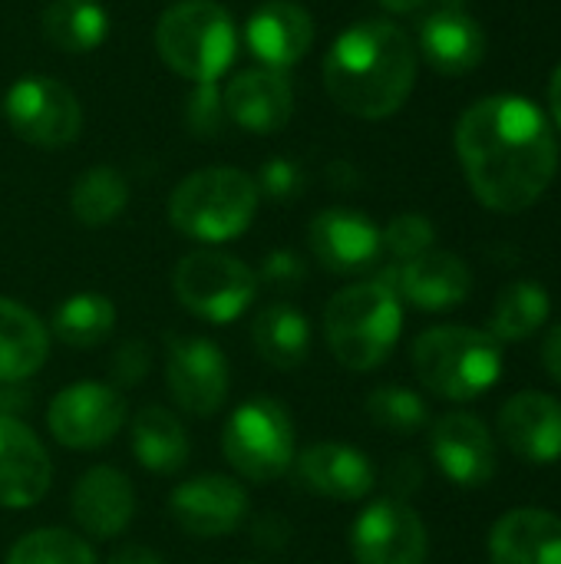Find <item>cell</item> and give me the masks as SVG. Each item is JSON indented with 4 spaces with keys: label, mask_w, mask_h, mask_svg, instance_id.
<instances>
[{
    "label": "cell",
    "mask_w": 561,
    "mask_h": 564,
    "mask_svg": "<svg viewBox=\"0 0 561 564\" xmlns=\"http://www.w3.org/2000/svg\"><path fill=\"white\" fill-rule=\"evenodd\" d=\"M470 188L493 212L532 208L555 178L559 145L546 112L522 96H486L456 126Z\"/></svg>",
    "instance_id": "cell-1"
},
{
    "label": "cell",
    "mask_w": 561,
    "mask_h": 564,
    "mask_svg": "<svg viewBox=\"0 0 561 564\" xmlns=\"http://www.w3.org/2000/svg\"><path fill=\"white\" fill-rule=\"evenodd\" d=\"M417 83V50L407 30L390 20L347 26L324 56L327 96L357 119L393 116Z\"/></svg>",
    "instance_id": "cell-2"
},
{
    "label": "cell",
    "mask_w": 561,
    "mask_h": 564,
    "mask_svg": "<svg viewBox=\"0 0 561 564\" xmlns=\"http://www.w3.org/2000/svg\"><path fill=\"white\" fill-rule=\"evenodd\" d=\"M403 304L390 284L360 281L337 291L324 307V337L334 360L354 373L377 370L397 347Z\"/></svg>",
    "instance_id": "cell-3"
},
{
    "label": "cell",
    "mask_w": 561,
    "mask_h": 564,
    "mask_svg": "<svg viewBox=\"0 0 561 564\" xmlns=\"http://www.w3.org/2000/svg\"><path fill=\"white\" fill-rule=\"evenodd\" d=\"M410 357L417 380L450 403L479 400L503 377V344L493 334L463 324L423 330Z\"/></svg>",
    "instance_id": "cell-4"
},
{
    "label": "cell",
    "mask_w": 561,
    "mask_h": 564,
    "mask_svg": "<svg viewBox=\"0 0 561 564\" xmlns=\"http://www.w3.org/2000/svg\"><path fill=\"white\" fill-rule=\"evenodd\" d=\"M258 182L241 169H202L169 195V221L185 238L222 245L245 235L258 215Z\"/></svg>",
    "instance_id": "cell-5"
},
{
    "label": "cell",
    "mask_w": 561,
    "mask_h": 564,
    "mask_svg": "<svg viewBox=\"0 0 561 564\" xmlns=\"http://www.w3.org/2000/svg\"><path fill=\"white\" fill-rule=\"evenodd\" d=\"M162 63L188 83H218L235 63L238 26L215 0H179L155 23Z\"/></svg>",
    "instance_id": "cell-6"
},
{
    "label": "cell",
    "mask_w": 561,
    "mask_h": 564,
    "mask_svg": "<svg viewBox=\"0 0 561 564\" xmlns=\"http://www.w3.org/2000/svg\"><path fill=\"white\" fill-rule=\"evenodd\" d=\"M222 453L228 466L248 482L281 479L294 466V420L268 397L241 403L222 433Z\"/></svg>",
    "instance_id": "cell-7"
},
{
    "label": "cell",
    "mask_w": 561,
    "mask_h": 564,
    "mask_svg": "<svg viewBox=\"0 0 561 564\" xmlns=\"http://www.w3.org/2000/svg\"><path fill=\"white\" fill-rule=\"evenodd\" d=\"M172 288L188 314L208 324H231L258 297V274L235 254L198 248L175 264Z\"/></svg>",
    "instance_id": "cell-8"
},
{
    "label": "cell",
    "mask_w": 561,
    "mask_h": 564,
    "mask_svg": "<svg viewBox=\"0 0 561 564\" xmlns=\"http://www.w3.org/2000/svg\"><path fill=\"white\" fill-rule=\"evenodd\" d=\"M3 119L17 139L40 149H63L83 129V106L76 93L43 73L20 76L3 96Z\"/></svg>",
    "instance_id": "cell-9"
},
{
    "label": "cell",
    "mask_w": 561,
    "mask_h": 564,
    "mask_svg": "<svg viewBox=\"0 0 561 564\" xmlns=\"http://www.w3.org/2000/svg\"><path fill=\"white\" fill-rule=\"evenodd\" d=\"M126 423V400L109 383H73L50 400L46 426L66 449H99L116 440Z\"/></svg>",
    "instance_id": "cell-10"
},
{
    "label": "cell",
    "mask_w": 561,
    "mask_h": 564,
    "mask_svg": "<svg viewBox=\"0 0 561 564\" xmlns=\"http://www.w3.org/2000/svg\"><path fill=\"white\" fill-rule=\"evenodd\" d=\"M350 555L357 564H427L430 535L403 499H380L357 516Z\"/></svg>",
    "instance_id": "cell-11"
},
{
    "label": "cell",
    "mask_w": 561,
    "mask_h": 564,
    "mask_svg": "<svg viewBox=\"0 0 561 564\" xmlns=\"http://www.w3.org/2000/svg\"><path fill=\"white\" fill-rule=\"evenodd\" d=\"M165 383L185 413L215 416L228 400L231 370L222 347L208 337H172L165 357Z\"/></svg>",
    "instance_id": "cell-12"
},
{
    "label": "cell",
    "mask_w": 561,
    "mask_h": 564,
    "mask_svg": "<svg viewBox=\"0 0 561 564\" xmlns=\"http://www.w3.org/2000/svg\"><path fill=\"white\" fill-rule=\"evenodd\" d=\"M430 453L440 473L460 489H479L496 476V443L473 413H446L430 430Z\"/></svg>",
    "instance_id": "cell-13"
},
{
    "label": "cell",
    "mask_w": 561,
    "mask_h": 564,
    "mask_svg": "<svg viewBox=\"0 0 561 564\" xmlns=\"http://www.w3.org/2000/svg\"><path fill=\"white\" fill-rule=\"evenodd\" d=\"M308 245L331 274L370 271L384 254L380 228L354 208H324L308 225Z\"/></svg>",
    "instance_id": "cell-14"
},
{
    "label": "cell",
    "mask_w": 561,
    "mask_h": 564,
    "mask_svg": "<svg viewBox=\"0 0 561 564\" xmlns=\"http://www.w3.org/2000/svg\"><path fill=\"white\" fill-rule=\"evenodd\" d=\"M169 512L192 539H222L245 522L248 492L235 479L208 473L182 482L169 499Z\"/></svg>",
    "instance_id": "cell-15"
},
{
    "label": "cell",
    "mask_w": 561,
    "mask_h": 564,
    "mask_svg": "<svg viewBox=\"0 0 561 564\" xmlns=\"http://www.w3.org/2000/svg\"><path fill=\"white\" fill-rule=\"evenodd\" d=\"M241 40L261 66L284 73L314 46V20L294 0H268L245 20Z\"/></svg>",
    "instance_id": "cell-16"
},
{
    "label": "cell",
    "mask_w": 561,
    "mask_h": 564,
    "mask_svg": "<svg viewBox=\"0 0 561 564\" xmlns=\"http://www.w3.org/2000/svg\"><path fill=\"white\" fill-rule=\"evenodd\" d=\"M228 122L241 126L251 135H274L294 116V89L284 73L258 66L241 69L222 89Z\"/></svg>",
    "instance_id": "cell-17"
},
{
    "label": "cell",
    "mask_w": 561,
    "mask_h": 564,
    "mask_svg": "<svg viewBox=\"0 0 561 564\" xmlns=\"http://www.w3.org/2000/svg\"><path fill=\"white\" fill-rule=\"evenodd\" d=\"M53 482V463L36 433L17 416H0V506L30 509Z\"/></svg>",
    "instance_id": "cell-18"
},
{
    "label": "cell",
    "mask_w": 561,
    "mask_h": 564,
    "mask_svg": "<svg viewBox=\"0 0 561 564\" xmlns=\"http://www.w3.org/2000/svg\"><path fill=\"white\" fill-rule=\"evenodd\" d=\"M499 436L506 446L532 463V466H552L561 459V400L526 390L503 403L499 410Z\"/></svg>",
    "instance_id": "cell-19"
},
{
    "label": "cell",
    "mask_w": 561,
    "mask_h": 564,
    "mask_svg": "<svg viewBox=\"0 0 561 564\" xmlns=\"http://www.w3.org/2000/svg\"><path fill=\"white\" fill-rule=\"evenodd\" d=\"M380 281L420 311L460 307L473 291V274L466 261L450 251H427L413 261H403V268L390 271V278Z\"/></svg>",
    "instance_id": "cell-20"
},
{
    "label": "cell",
    "mask_w": 561,
    "mask_h": 564,
    "mask_svg": "<svg viewBox=\"0 0 561 564\" xmlns=\"http://www.w3.org/2000/svg\"><path fill=\"white\" fill-rule=\"evenodd\" d=\"M420 50L433 69L443 76H463L476 69L486 56V33L463 0H443L420 23Z\"/></svg>",
    "instance_id": "cell-21"
},
{
    "label": "cell",
    "mask_w": 561,
    "mask_h": 564,
    "mask_svg": "<svg viewBox=\"0 0 561 564\" xmlns=\"http://www.w3.org/2000/svg\"><path fill=\"white\" fill-rule=\"evenodd\" d=\"M69 509L89 539H116L136 516V489L126 473L112 466H93L79 476Z\"/></svg>",
    "instance_id": "cell-22"
},
{
    "label": "cell",
    "mask_w": 561,
    "mask_h": 564,
    "mask_svg": "<svg viewBox=\"0 0 561 564\" xmlns=\"http://www.w3.org/2000/svg\"><path fill=\"white\" fill-rule=\"evenodd\" d=\"M298 476L301 482L324 499L334 502H357L367 499L377 486V469L374 463L344 443H317L298 459Z\"/></svg>",
    "instance_id": "cell-23"
},
{
    "label": "cell",
    "mask_w": 561,
    "mask_h": 564,
    "mask_svg": "<svg viewBox=\"0 0 561 564\" xmlns=\"http://www.w3.org/2000/svg\"><path fill=\"white\" fill-rule=\"evenodd\" d=\"M493 564H561V516L549 509H513L489 532Z\"/></svg>",
    "instance_id": "cell-24"
},
{
    "label": "cell",
    "mask_w": 561,
    "mask_h": 564,
    "mask_svg": "<svg viewBox=\"0 0 561 564\" xmlns=\"http://www.w3.org/2000/svg\"><path fill=\"white\" fill-rule=\"evenodd\" d=\"M50 354V330L23 304L0 297V383L30 380Z\"/></svg>",
    "instance_id": "cell-25"
},
{
    "label": "cell",
    "mask_w": 561,
    "mask_h": 564,
    "mask_svg": "<svg viewBox=\"0 0 561 564\" xmlns=\"http://www.w3.org/2000/svg\"><path fill=\"white\" fill-rule=\"evenodd\" d=\"M255 350L274 370H298L311 354V324L294 304H268L251 324Z\"/></svg>",
    "instance_id": "cell-26"
},
{
    "label": "cell",
    "mask_w": 561,
    "mask_h": 564,
    "mask_svg": "<svg viewBox=\"0 0 561 564\" xmlns=\"http://www.w3.org/2000/svg\"><path fill=\"white\" fill-rule=\"evenodd\" d=\"M129 443L136 459L149 469V473H179L188 463V433L179 423L175 413H169L165 406H145L136 413L132 430H129Z\"/></svg>",
    "instance_id": "cell-27"
},
{
    "label": "cell",
    "mask_w": 561,
    "mask_h": 564,
    "mask_svg": "<svg viewBox=\"0 0 561 564\" xmlns=\"http://www.w3.org/2000/svg\"><path fill=\"white\" fill-rule=\"evenodd\" d=\"M43 36L69 53H93L109 36V10L99 0H50L40 17Z\"/></svg>",
    "instance_id": "cell-28"
},
{
    "label": "cell",
    "mask_w": 561,
    "mask_h": 564,
    "mask_svg": "<svg viewBox=\"0 0 561 564\" xmlns=\"http://www.w3.org/2000/svg\"><path fill=\"white\" fill-rule=\"evenodd\" d=\"M50 330L60 344L76 347V350H89L109 340V334L116 330V304L106 294L96 291H79L69 294L50 321Z\"/></svg>",
    "instance_id": "cell-29"
},
{
    "label": "cell",
    "mask_w": 561,
    "mask_h": 564,
    "mask_svg": "<svg viewBox=\"0 0 561 564\" xmlns=\"http://www.w3.org/2000/svg\"><path fill=\"white\" fill-rule=\"evenodd\" d=\"M129 205V182L119 169L112 165H93L86 169L73 192H69V208L73 218L86 228H106L112 225Z\"/></svg>",
    "instance_id": "cell-30"
},
{
    "label": "cell",
    "mask_w": 561,
    "mask_h": 564,
    "mask_svg": "<svg viewBox=\"0 0 561 564\" xmlns=\"http://www.w3.org/2000/svg\"><path fill=\"white\" fill-rule=\"evenodd\" d=\"M549 311H552V301H549L546 288H539L536 281H513L509 288H503V294L493 307L489 334L499 344L529 340L549 321Z\"/></svg>",
    "instance_id": "cell-31"
},
{
    "label": "cell",
    "mask_w": 561,
    "mask_h": 564,
    "mask_svg": "<svg viewBox=\"0 0 561 564\" xmlns=\"http://www.w3.org/2000/svg\"><path fill=\"white\" fill-rule=\"evenodd\" d=\"M7 564H96V555L66 529H36L13 542Z\"/></svg>",
    "instance_id": "cell-32"
},
{
    "label": "cell",
    "mask_w": 561,
    "mask_h": 564,
    "mask_svg": "<svg viewBox=\"0 0 561 564\" xmlns=\"http://www.w3.org/2000/svg\"><path fill=\"white\" fill-rule=\"evenodd\" d=\"M367 413L380 430L393 436H413L430 423L427 400L407 387H377L367 397Z\"/></svg>",
    "instance_id": "cell-33"
},
{
    "label": "cell",
    "mask_w": 561,
    "mask_h": 564,
    "mask_svg": "<svg viewBox=\"0 0 561 564\" xmlns=\"http://www.w3.org/2000/svg\"><path fill=\"white\" fill-rule=\"evenodd\" d=\"M228 112L218 83H192V93L185 96V126L198 139H218L225 132Z\"/></svg>",
    "instance_id": "cell-34"
},
{
    "label": "cell",
    "mask_w": 561,
    "mask_h": 564,
    "mask_svg": "<svg viewBox=\"0 0 561 564\" xmlns=\"http://www.w3.org/2000/svg\"><path fill=\"white\" fill-rule=\"evenodd\" d=\"M384 235V251H390L397 261H413L427 251H433V241H436V231L430 225V218L417 215V212H407V215H397Z\"/></svg>",
    "instance_id": "cell-35"
},
{
    "label": "cell",
    "mask_w": 561,
    "mask_h": 564,
    "mask_svg": "<svg viewBox=\"0 0 561 564\" xmlns=\"http://www.w3.org/2000/svg\"><path fill=\"white\" fill-rule=\"evenodd\" d=\"M255 182H258V192L274 202H291L304 192V172L291 159H268Z\"/></svg>",
    "instance_id": "cell-36"
},
{
    "label": "cell",
    "mask_w": 561,
    "mask_h": 564,
    "mask_svg": "<svg viewBox=\"0 0 561 564\" xmlns=\"http://www.w3.org/2000/svg\"><path fill=\"white\" fill-rule=\"evenodd\" d=\"M255 274H258V281H265V284H271L278 291H291V288L304 284L308 264L301 261V254H294L288 248H278L261 261V271H255Z\"/></svg>",
    "instance_id": "cell-37"
},
{
    "label": "cell",
    "mask_w": 561,
    "mask_h": 564,
    "mask_svg": "<svg viewBox=\"0 0 561 564\" xmlns=\"http://www.w3.org/2000/svg\"><path fill=\"white\" fill-rule=\"evenodd\" d=\"M149 367H152V357H149V347L142 340H129L122 344L112 360H109V377L116 387H139L145 377H149Z\"/></svg>",
    "instance_id": "cell-38"
},
{
    "label": "cell",
    "mask_w": 561,
    "mask_h": 564,
    "mask_svg": "<svg viewBox=\"0 0 561 564\" xmlns=\"http://www.w3.org/2000/svg\"><path fill=\"white\" fill-rule=\"evenodd\" d=\"M420 482H423V469L413 463V456H400V463L393 466V489L407 496V492H417Z\"/></svg>",
    "instance_id": "cell-39"
},
{
    "label": "cell",
    "mask_w": 561,
    "mask_h": 564,
    "mask_svg": "<svg viewBox=\"0 0 561 564\" xmlns=\"http://www.w3.org/2000/svg\"><path fill=\"white\" fill-rule=\"evenodd\" d=\"M542 367L555 383H561V324H555L542 340Z\"/></svg>",
    "instance_id": "cell-40"
},
{
    "label": "cell",
    "mask_w": 561,
    "mask_h": 564,
    "mask_svg": "<svg viewBox=\"0 0 561 564\" xmlns=\"http://www.w3.org/2000/svg\"><path fill=\"white\" fill-rule=\"evenodd\" d=\"M106 564H165V562H162L152 549H145V545H126V549L112 552Z\"/></svg>",
    "instance_id": "cell-41"
},
{
    "label": "cell",
    "mask_w": 561,
    "mask_h": 564,
    "mask_svg": "<svg viewBox=\"0 0 561 564\" xmlns=\"http://www.w3.org/2000/svg\"><path fill=\"white\" fill-rule=\"evenodd\" d=\"M384 10H390V13H417V10H423L430 0H377Z\"/></svg>",
    "instance_id": "cell-42"
},
{
    "label": "cell",
    "mask_w": 561,
    "mask_h": 564,
    "mask_svg": "<svg viewBox=\"0 0 561 564\" xmlns=\"http://www.w3.org/2000/svg\"><path fill=\"white\" fill-rule=\"evenodd\" d=\"M549 106H552V119L559 122L561 129V66L552 76V86H549Z\"/></svg>",
    "instance_id": "cell-43"
}]
</instances>
